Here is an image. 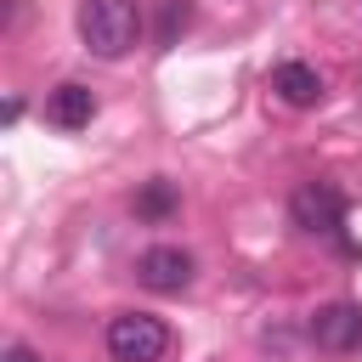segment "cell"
I'll return each instance as SVG.
<instances>
[{"label": "cell", "mask_w": 362, "mask_h": 362, "mask_svg": "<svg viewBox=\"0 0 362 362\" xmlns=\"http://www.w3.org/2000/svg\"><path fill=\"white\" fill-rule=\"evenodd\" d=\"M79 40L90 57L119 62L141 40V11L136 0H79Z\"/></svg>", "instance_id": "cell-1"}, {"label": "cell", "mask_w": 362, "mask_h": 362, "mask_svg": "<svg viewBox=\"0 0 362 362\" xmlns=\"http://www.w3.org/2000/svg\"><path fill=\"white\" fill-rule=\"evenodd\" d=\"M311 339H317V351H356L362 345V305H351V300H334V305H317V317H311Z\"/></svg>", "instance_id": "cell-5"}, {"label": "cell", "mask_w": 362, "mask_h": 362, "mask_svg": "<svg viewBox=\"0 0 362 362\" xmlns=\"http://www.w3.org/2000/svg\"><path fill=\"white\" fill-rule=\"evenodd\" d=\"M288 215H294L300 232H339V221H345V198H339L328 181H305V187L294 192Z\"/></svg>", "instance_id": "cell-4"}, {"label": "cell", "mask_w": 362, "mask_h": 362, "mask_svg": "<svg viewBox=\"0 0 362 362\" xmlns=\"http://www.w3.org/2000/svg\"><path fill=\"white\" fill-rule=\"evenodd\" d=\"M170 351V328L147 311H124L107 322V356L113 362H158Z\"/></svg>", "instance_id": "cell-2"}, {"label": "cell", "mask_w": 362, "mask_h": 362, "mask_svg": "<svg viewBox=\"0 0 362 362\" xmlns=\"http://www.w3.org/2000/svg\"><path fill=\"white\" fill-rule=\"evenodd\" d=\"M45 119H51L57 130H85V124L96 119V96H90L85 85H57V90L45 96Z\"/></svg>", "instance_id": "cell-7"}, {"label": "cell", "mask_w": 362, "mask_h": 362, "mask_svg": "<svg viewBox=\"0 0 362 362\" xmlns=\"http://www.w3.org/2000/svg\"><path fill=\"white\" fill-rule=\"evenodd\" d=\"M6 362H40V356H34L28 345H6Z\"/></svg>", "instance_id": "cell-10"}, {"label": "cell", "mask_w": 362, "mask_h": 362, "mask_svg": "<svg viewBox=\"0 0 362 362\" xmlns=\"http://www.w3.org/2000/svg\"><path fill=\"white\" fill-rule=\"evenodd\" d=\"M136 277H141V288H153V294H181V288L192 283V255L175 249V243H153V249H141Z\"/></svg>", "instance_id": "cell-3"}, {"label": "cell", "mask_w": 362, "mask_h": 362, "mask_svg": "<svg viewBox=\"0 0 362 362\" xmlns=\"http://www.w3.org/2000/svg\"><path fill=\"white\" fill-rule=\"evenodd\" d=\"M272 90L288 102V107H317L322 102V74L311 62H277L272 68Z\"/></svg>", "instance_id": "cell-6"}, {"label": "cell", "mask_w": 362, "mask_h": 362, "mask_svg": "<svg viewBox=\"0 0 362 362\" xmlns=\"http://www.w3.org/2000/svg\"><path fill=\"white\" fill-rule=\"evenodd\" d=\"M136 209H141V215H170V209H175V187H170V181H147V192L136 198Z\"/></svg>", "instance_id": "cell-8"}, {"label": "cell", "mask_w": 362, "mask_h": 362, "mask_svg": "<svg viewBox=\"0 0 362 362\" xmlns=\"http://www.w3.org/2000/svg\"><path fill=\"white\" fill-rule=\"evenodd\" d=\"M187 17H192L187 0H164V40H175V34L187 28Z\"/></svg>", "instance_id": "cell-9"}]
</instances>
